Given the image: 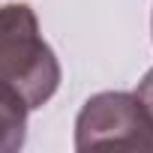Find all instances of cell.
I'll list each match as a JSON object with an SVG mask.
<instances>
[{
    "label": "cell",
    "mask_w": 153,
    "mask_h": 153,
    "mask_svg": "<svg viewBox=\"0 0 153 153\" xmlns=\"http://www.w3.org/2000/svg\"><path fill=\"white\" fill-rule=\"evenodd\" d=\"M0 81L30 111L42 108L60 87V60L42 39L39 18L27 3L0 6Z\"/></svg>",
    "instance_id": "obj_1"
},
{
    "label": "cell",
    "mask_w": 153,
    "mask_h": 153,
    "mask_svg": "<svg viewBox=\"0 0 153 153\" xmlns=\"http://www.w3.org/2000/svg\"><path fill=\"white\" fill-rule=\"evenodd\" d=\"M75 150H150L153 120L126 90L93 93L75 117Z\"/></svg>",
    "instance_id": "obj_2"
},
{
    "label": "cell",
    "mask_w": 153,
    "mask_h": 153,
    "mask_svg": "<svg viewBox=\"0 0 153 153\" xmlns=\"http://www.w3.org/2000/svg\"><path fill=\"white\" fill-rule=\"evenodd\" d=\"M27 114L24 99L0 81V153H18L27 141Z\"/></svg>",
    "instance_id": "obj_3"
},
{
    "label": "cell",
    "mask_w": 153,
    "mask_h": 153,
    "mask_svg": "<svg viewBox=\"0 0 153 153\" xmlns=\"http://www.w3.org/2000/svg\"><path fill=\"white\" fill-rule=\"evenodd\" d=\"M135 99L141 102V108L150 114V120H153V66L144 72V78L138 81V87H135Z\"/></svg>",
    "instance_id": "obj_4"
}]
</instances>
